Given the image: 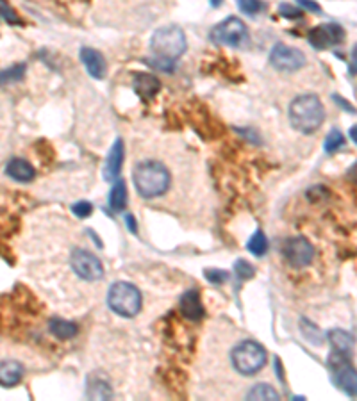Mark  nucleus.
I'll return each mask as SVG.
<instances>
[{
  "instance_id": "1",
  "label": "nucleus",
  "mask_w": 357,
  "mask_h": 401,
  "mask_svg": "<svg viewBox=\"0 0 357 401\" xmlns=\"http://www.w3.org/2000/svg\"><path fill=\"white\" fill-rule=\"evenodd\" d=\"M323 120H325V109L316 95H300L290 104V123L299 132H316Z\"/></svg>"
},
{
  "instance_id": "2",
  "label": "nucleus",
  "mask_w": 357,
  "mask_h": 401,
  "mask_svg": "<svg viewBox=\"0 0 357 401\" xmlns=\"http://www.w3.org/2000/svg\"><path fill=\"white\" fill-rule=\"evenodd\" d=\"M133 180L143 198H157L168 191L172 178L165 165H161L157 160H145L136 166Z\"/></svg>"
},
{
  "instance_id": "3",
  "label": "nucleus",
  "mask_w": 357,
  "mask_h": 401,
  "mask_svg": "<svg viewBox=\"0 0 357 401\" xmlns=\"http://www.w3.org/2000/svg\"><path fill=\"white\" fill-rule=\"evenodd\" d=\"M187 41L186 34L183 29H178L175 25L161 27L154 32L150 40V50L154 52L156 58L168 59V61H175L186 52Z\"/></svg>"
},
{
  "instance_id": "4",
  "label": "nucleus",
  "mask_w": 357,
  "mask_h": 401,
  "mask_svg": "<svg viewBox=\"0 0 357 401\" xmlns=\"http://www.w3.org/2000/svg\"><path fill=\"white\" fill-rule=\"evenodd\" d=\"M107 305L118 316L134 317L141 308V293L129 282H116L107 293Z\"/></svg>"
},
{
  "instance_id": "5",
  "label": "nucleus",
  "mask_w": 357,
  "mask_h": 401,
  "mask_svg": "<svg viewBox=\"0 0 357 401\" xmlns=\"http://www.w3.org/2000/svg\"><path fill=\"white\" fill-rule=\"evenodd\" d=\"M231 361L238 373L243 376H252L266 364V350L255 341H243L232 350Z\"/></svg>"
},
{
  "instance_id": "6",
  "label": "nucleus",
  "mask_w": 357,
  "mask_h": 401,
  "mask_svg": "<svg viewBox=\"0 0 357 401\" xmlns=\"http://www.w3.org/2000/svg\"><path fill=\"white\" fill-rule=\"evenodd\" d=\"M329 367L334 376V383L350 398L357 396V369L350 364L348 355L332 352L329 359Z\"/></svg>"
},
{
  "instance_id": "7",
  "label": "nucleus",
  "mask_w": 357,
  "mask_h": 401,
  "mask_svg": "<svg viewBox=\"0 0 357 401\" xmlns=\"http://www.w3.org/2000/svg\"><path fill=\"white\" fill-rule=\"evenodd\" d=\"M211 40L218 45H229V47H243L249 41V29L241 18L229 16L222 23L213 27Z\"/></svg>"
},
{
  "instance_id": "8",
  "label": "nucleus",
  "mask_w": 357,
  "mask_h": 401,
  "mask_svg": "<svg viewBox=\"0 0 357 401\" xmlns=\"http://www.w3.org/2000/svg\"><path fill=\"white\" fill-rule=\"evenodd\" d=\"M70 264L71 269L82 280L95 282L100 280L104 276L102 263L91 252H88V250H73L70 257Z\"/></svg>"
},
{
  "instance_id": "9",
  "label": "nucleus",
  "mask_w": 357,
  "mask_h": 401,
  "mask_svg": "<svg viewBox=\"0 0 357 401\" xmlns=\"http://www.w3.org/2000/svg\"><path fill=\"white\" fill-rule=\"evenodd\" d=\"M270 62L275 70L291 73V71H297L306 66V56H303L302 50L295 49V47L277 43L270 52Z\"/></svg>"
},
{
  "instance_id": "10",
  "label": "nucleus",
  "mask_w": 357,
  "mask_h": 401,
  "mask_svg": "<svg viewBox=\"0 0 357 401\" xmlns=\"http://www.w3.org/2000/svg\"><path fill=\"white\" fill-rule=\"evenodd\" d=\"M288 264L293 267H306L312 263L314 258V246L309 243L306 237H291L284 243L282 248Z\"/></svg>"
},
{
  "instance_id": "11",
  "label": "nucleus",
  "mask_w": 357,
  "mask_h": 401,
  "mask_svg": "<svg viewBox=\"0 0 357 401\" xmlns=\"http://www.w3.org/2000/svg\"><path fill=\"white\" fill-rule=\"evenodd\" d=\"M345 40V31L336 23H323V25L312 27L308 32V41L312 49L325 50L329 47L339 45Z\"/></svg>"
},
{
  "instance_id": "12",
  "label": "nucleus",
  "mask_w": 357,
  "mask_h": 401,
  "mask_svg": "<svg viewBox=\"0 0 357 401\" xmlns=\"http://www.w3.org/2000/svg\"><path fill=\"white\" fill-rule=\"evenodd\" d=\"M178 311L186 319L189 321H200L204 317L205 311L204 305H202L200 294L198 291L189 289L181 296V302H178Z\"/></svg>"
},
{
  "instance_id": "13",
  "label": "nucleus",
  "mask_w": 357,
  "mask_h": 401,
  "mask_svg": "<svg viewBox=\"0 0 357 401\" xmlns=\"http://www.w3.org/2000/svg\"><path fill=\"white\" fill-rule=\"evenodd\" d=\"M122 166H124V141L116 139L113 148L107 154L106 166H104V178L107 182H115L120 177Z\"/></svg>"
},
{
  "instance_id": "14",
  "label": "nucleus",
  "mask_w": 357,
  "mask_h": 401,
  "mask_svg": "<svg viewBox=\"0 0 357 401\" xmlns=\"http://www.w3.org/2000/svg\"><path fill=\"white\" fill-rule=\"evenodd\" d=\"M133 84H134V91H136L138 97L141 98V100H145V102L152 100V98L159 93V89H161V80L157 79L156 75L145 73V71L134 75Z\"/></svg>"
},
{
  "instance_id": "15",
  "label": "nucleus",
  "mask_w": 357,
  "mask_h": 401,
  "mask_svg": "<svg viewBox=\"0 0 357 401\" xmlns=\"http://www.w3.org/2000/svg\"><path fill=\"white\" fill-rule=\"evenodd\" d=\"M80 59H82V62H84V66H86V70H88L89 75L93 77V79H104L107 64L102 53L95 49L84 47V49L80 50Z\"/></svg>"
},
{
  "instance_id": "16",
  "label": "nucleus",
  "mask_w": 357,
  "mask_h": 401,
  "mask_svg": "<svg viewBox=\"0 0 357 401\" xmlns=\"http://www.w3.org/2000/svg\"><path fill=\"white\" fill-rule=\"evenodd\" d=\"M5 173L16 182H31L36 177V171L31 162H27L25 159H20V157H13L9 160L5 165Z\"/></svg>"
},
{
  "instance_id": "17",
  "label": "nucleus",
  "mask_w": 357,
  "mask_h": 401,
  "mask_svg": "<svg viewBox=\"0 0 357 401\" xmlns=\"http://www.w3.org/2000/svg\"><path fill=\"white\" fill-rule=\"evenodd\" d=\"M23 365L16 361L0 362V385L2 387H14L22 382Z\"/></svg>"
},
{
  "instance_id": "18",
  "label": "nucleus",
  "mask_w": 357,
  "mask_h": 401,
  "mask_svg": "<svg viewBox=\"0 0 357 401\" xmlns=\"http://www.w3.org/2000/svg\"><path fill=\"white\" fill-rule=\"evenodd\" d=\"M327 339H329L330 346H332V352L345 353V355H348V353L352 352L354 337L348 334V332H345V330L341 328L330 330L329 334H327Z\"/></svg>"
},
{
  "instance_id": "19",
  "label": "nucleus",
  "mask_w": 357,
  "mask_h": 401,
  "mask_svg": "<svg viewBox=\"0 0 357 401\" xmlns=\"http://www.w3.org/2000/svg\"><path fill=\"white\" fill-rule=\"evenodd\" d=\"M49 330L50 334H52L54 337H58L59 341H68V339L76 337L77 332H79L76 323H71V321L67 319H58V317H56V319H50Z\"/></svg>"
},
{
  "instance_id": "20",
  "label": "nucleus",
  "mask_w": 357,
  "mask_h": 401,
  "mask_svg": "<svg viewBox=\"0 0 357 401\" xmlns=\"http://www.w3.org/2000/svg\"><path fill=\"white\" fill-rule=\"evenodd\" d=\"M86 394H88V398H93V400H111L113 389L111 385H109V382L95 376V378H89Z\"/></svg>"
},
{
  "instance_id": "21",
  "label": "nucleus",
  "mask_w": 357,
  "mask_h": 401,
  "mask_svg": "<svg viewBox=\"0 0 357 401\" xmlns=\"http://www.w3.org/2000/svg\"><path fill=\"white\" fill-rule=\"evenodd\" d=\"M109 205H111V209L116 210V212H120V210L125 209V205H127V187H125L124 180H115L111 187V193H109Z\"/></svg>"
},
{
  "instance_id": "22",
  "label": "nucleus",
  "mask_w": 357,
  "mask_h": 401,
  "mask_svg": "<svg viewBox=\"0 0 357 401\" xmlns=\"http://www.w3.org/2000/svg\"><path fill=\"white\" fill-rule=\"evenodd\" d=\"M246 400H279V392L268 385V383H257L246 392Z\"/></svg>"
},
{
  "instance_id": "23",
  "label": "nucleus",
  "mask_w": 357,
  "mask_h": 401,
  "mask_svg": "<svg viewBox=\"0 0 357 401\" xmlns=\"http://www.w3.org/2000/svg\"><path fill=\"white\" fill-rule=\"evenodd\" d=\"M25 64H13V66L5 68V70H0V86L11 84V82H18L25 77Z\"/></svg>"
},
{
  "instance_id": "24",
  "label": "nucleus",
  "mask_w": 357,
  "mask_h": 401,
  "mask_svg": "<svg viewBox=\"0 0 357 401\" xmlns=\"http://www.w3.org/2000/svg\"><path fill=\"white\" fill-rule=\"evenodd\" d=\"M246 248H249V252L252 255H255V257H261V255H264L268 252V239L266 236H264L263 232L257 230L254 234V236L250 237L249 245H246Z\"/></svg>"
},
{
  "instance_id": "25",
  "label": "nucleus",
  "mask_w": 357,
  "mask_h": 401,
  "mask_svg": "<svg viewBox=\"0 0 357 401\" xmlns=\"http://www.w3.org/2000/svg\"><path fill=\"white\" fill-rule=\"evenodd\" d=\"M343 145H345V138H343V134H341V130L332 129L329 134H327L325 143H323V150H325L327 154H334V151H338L339 148L343 147Z\"/></svg>"
},
{
  "instance_id": "26",
  "label": "nucleus",
  "mask_w": 357,
  "mask_h": 401,
  "mask_svg": "<svg viewBox=\"0 0 357 401\" xmlns=\"http://www.w3.org/2000/svg\"><path fill=\"white\" fill-rule=\"evenodd\" d=\"M0 16L4 18L9 25H23L22 18L18 16L16 11H14L5 0H0Z\"/></svg>"
},
{
  "instance_id": "27",
  "label": "nucleus",
  "mask_w": 357,
  "mask_h": 401,
  "mask_svg": "<svg viewBox=\"0 0 357 401\" xmlns=\"http://www.w3.org/2000/svg\"><path fill=\"white\" fill-rule=\"evenodd\" d=\"M300 326H302V332H303V335L308 337V341H311L312 344H320L321 343V337H323V335H321L320 328L312 325L311 321L302 319V321H300Z\"/></svg>"
},
{
  "instance_id": "28",
  "label": "nucleus",
  "mask_w": 357,
  "mask_h": 401,
  "mask_svg": "<svg viewBox=\"0 0 357 401\" xmlns=\"http://www.w3.org/2000/svg\"><path fill=\"white\" fill-rule=\"evenodd\" d=\"M238 5L245 14H250V16H254V14L261 13L264 9V4L261 0H238Z\"/></svg>"
},
{
  "instance_id": "29",
  "label": "nucleus",
  "mask_w": 357,
  "mask_h": 401,
  "mask_svg": "<svg viewBox=\"0 0 357 401\" xmlns=\"http://www.w3.org/2000/svg\"><path fill=\"white\" fill-rule=\"evenodd\" d=\"M234 269H236V275L240 276L241 280H246L250 276H254V267L250 266L246 260H238V263L234 264Z\"/></svg>"
},
{
  "instance_id": "30",
  "label": "nucleus",
  "mask_w": 357,
  "mask_h": 401,
  "mask_svg": "<svg viewBox=\"0 0 357 401\" xmlns=\"http://www.w3.org/2000/svg\"><path fill=\"white\" fill-rule=\"evenodd\" d=\"M71 210H73L77 218H88L89 214L93 212V205L89 204V202H79V204L71 205Z\"/></svg>"
},
{
  "instance_id": "31",
  "label": "nucleus",
  "mask_w": 357,
  "mask_h": 401,
  "mask_svg": "<svg viewBox=\"0 0 357 401\" xmlns=\"http://www.w3.org/2000/svg\"><path fill=\"white\" fill-rule=\"evenodd\" d=\"M205 278L211 282V284L218 285L222 282H225L229 278V273L223 271V269H207L205 271Z\"/></svg>"
},
{
  "instance_id": "32",
  "label": "nucleus",
  "mask_w": 357,
  "mask_h": 401,
  "mask_svg": "<svg viewBox=\"0 0 357 401\" xmlns=\"http://www.w3.org/2000/svg\"><path fill=\"white\" fill-rule=\"evenodd\" d=\"M148 64H150L152 68H156V70H163V71H168V73H172L174 71V61H168V59H163V58H154L150 59V61H147Z\"/></svg>"
},
{
  "instance_id": "33",
  "label": "nucleus",
  "mask_w": 357,
  "mask_h": 401,
  "mask_svg": "<svg viewBox=\"0 0 357 401\" xmlns=\"http://www.w3.org/2000/svg\"><path fill=\"white\" fill-rule=\"evenodd\" d=\"M279 13H281L284 18H290V20H299V18H302V11L293 8V5H290V4L279 5Z\"/></svg>"
},
{
  "instance_id": "34",
  "label": "nucleus",
  "mask_w": 357,
  "mask_h": 401,
  "mask_svg": "<svg viewBox=\"0 0 357 401\" xmlns=\"http://www.w3.org/2000/svg\"><path fill=\"white\" fill-rule=\"evenodd\" d=\"M306 195H308L312 202H318V200H321V198H325V196H329V191H327V189L323 186H312L311 189H309V191L306 193Z\"/></svg>"
},
{
  "instance_id": "35",
  "label": "nucleus",
  "mask_w": 357,
  "mask_h": 401,
  "mask_svg": "<svg viewBox=\"0 0 357 401\" xmlns=\"http://www.w3.org/2000/svg\"><path fill=\"white\" fill-rule=\"evenodd\" d=\"M303 9H308L309 13H321V8L314 0H297Z\"/></svg>"
},
{
  "instance_id": "36",
  "label": "nucleus",
  "mask_w": 357,
  "mask_h": 401,
  "mask_svg": "<svg viewBox=\"0 0 357 401\" xmlns=\"http://www.w3.org/2000/svg\"><path fill=\"white\" fill-rule=\"evenodd\" d=\"M332 98H334V102L336 104H339V106L343 107L345 111H348V112H354V114H356V107L354 106H350V104L348 102H345V98L343 97H339V95H332Z\"/></svg>"
},
{
  "instance_id": "37",
  "label": "nucleus",
  "mask_w": 357,
  "mask_h": 401,
  "mask_svg": "<svg viewBox=\"0 0 357 401\" xmlns=\"http://www.w3.org/2000/svg\"><path fill=\"white\" fill-rule=\"evenodd\" d=\"M348 70H350L352 75H357V43L352 49V53H350V66H348Z\"/></svg>"
},
{
  "instance_id": "38",
  "label": "nucleus",
  "mask_w": 357,
  "mask_h": 401,
  "mask_svg": "<svg viewBox=\"0 0 357 401\" xmlns=\"http://www.w3.org/2000/svg\"><path fill=\"white\" fill-rule=\"evenodd\" d=\"M347 178H348V180H350V182L357 184V162H356V165L350 166V168H348Z\"/></svg>"
},
{
  "instance_id": "39",
  "label": "nucleus",
  "mask_w": 357,
  "mask_h": 401,
  "mask_svg": "<svg viewBox=\"0 0 357 401\" xmlns=\"http://www.w3.org/2000/svg\"><path fill=\"white\" fill-rule=\"evenodd\" d=\"M127 225H129V228H130V232H136V223H134V218L133 216H130V214H127Z\"/></svg>"
},
{
  "instance_id": "40",
  "label": "nucleus",
  "mask_w": 357,
  "mask_h": 401,
  "mask_svg": "<svg viewBox=\"0 0 357 401\" xmlns=\"http://www.w3.org/2000/svg\"><path fill=\"white\" fill-rule=\"evenodd\" d=\"M350 139L357 145V125H354L352 129H350Z\"/></svg>"
},
{
  "instance_id": "41",
  "label": "nucleus",
  "mask_w": 357,
  "mask_h": 401,
  "mask_svg": "<svg viewBox=\"0 0 357 401\" xmlns=\"http://www.w3.org/2000/svg\"><path fill=\"white\" fill-rule=\"evenodd\" d=\"M209 2H211V5H213V8H218V5H222L223 0H209Z\"/></svg>"
}]
</instances>
